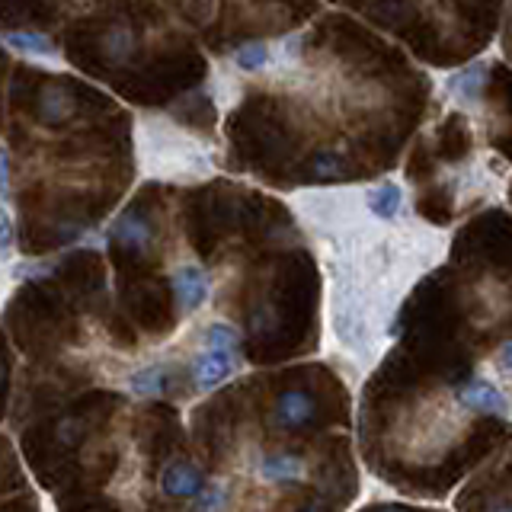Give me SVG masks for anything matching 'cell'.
<instances>
[{
    "label": "cell",
    "mask_w": 512,
    "mask_h": 512,
    "mask_svg": "<svg viewBox=\"0 0 512 512\" xmlns=\"http://www.w3.org/2000/svg\"><path fill=\"white\" fill-rule=\"evenodd\" d=\"M109 240L125 253H148L154 244V228L138 208H128L109 224Z\"/></svg>",
    "instance_id": "obj_1"
},
{
    "label": "cell",
    "mask_w": 512,
    "mask_h": 512,
    "mask_svg": "<svg viewBox=\"0 0 512 512\" xmlns=\"http://www.w3.org/2000/svg\"><path fill=\"white\" fill-rule=\"evenodd\" d=\"M208 292H212V279H208V272L202 266L183 263L173 272V295L183 314H196L208 301Z\"/></svg>",
    "instance_id": "obj_2"
},
{
    "label": "cell",
    "mask_w": 512,
    "mask_h": 512,
    "mask_svg": "<svg viewBox=\"0 0 512 512\" xmlns=\"http://www.w3.org/2000/svg\"><path fill=\"white\" fill-rule=\"evenodd\" d=\"M202 487H205V477L192 461L173 458V461H167V468L160 471V490H164L167 496H173V500L192 503L202 493Z\"/></svg>",
    "instance_id": "obj_3"
},
{
    "label": "cell",
    "mask_w": 512,
    "mask_h": 512,
    "mask_svg": "<svg viewBox=\"0 0 512 512\" xmlns=\"http://www.w3.org/2000/svg\"><path fill=\"white\" fill-rule=\"evenodd\" d=\"M74 109H77L74 93H71L68 87H64V84H58V80H48V84L39 90L36 116H39L42 125L58 128V125H64V122H71V119H74Z\"/></svg>",
    "instance_id": "obj_4"
},
{
    "label": "cell",
    "mask_w": 512,
    "mask_h": 512,
    "mask_svg": "<svg viewBox=\"0 0 512 512\" xmlns=\"http://www.w3.org/2000/svg\"><path fill=\"white\" fill-rule=\"evenodd\" d=\"M234 372V352L231 349H202L196 359H192V381H196L199 391H212L224 378H231Z\"/></svg>",
    "instance_id": "obj_5"
},
{
    "label": "cell",
    "mask_w": 512,
    "mask_h": 512,
    "mask_svg": "<svg viewBox=\"0 0 512 512\" xmlns=\"http://www.w3.org/2000/svg\"><path fill=\"white\" fill-rule=\"evenodd\" d=\"M314 416V400L308 391L301 388H288L279 394L276 407H272V423H276L282 432H295L301 429L304 423H311Z\"/></svg>",
    "instance_id": "obj_6"
},
{
    "label": "cell",
    "mask_w": 512,
    "mask_h": 512,
    "mask_svg": "<svg viewBox=\"0 0 512 512\" xmlns=\"http://www.w3.org/2000/svg\"><path fill=\"white\" fill-rule=\"evenodd\" d=\"M458 404L468 407V410H477V413H506L509 410L506 394L496 388L493 381H487V378H474L468 384H461V388H458Z\"/></svg>",
    "instance_id": "obj_7"
},
{
    "label": "cell",
    "mask_w": 512,
    "mask_h": 512,
    "mask_svg": "<svg viewBox=\"0 0 512 512\" xmlns=\"http://www.w3.org/2000/svg\"><path fill=\"white\" fill-rule=\"evenodd\" d=\"M0 42H4L10 52L16 55H26L32 61H52L58 55L55 42L42 36V32H32V29H13V32H4L0 36Z\"/></svg>",
    "instance_id": "obj_8"
},
{
    "label": "cell",
    "mask_w": 512,
    "mask_h": 512,
    "mask_svg": "<svg viewBox=\"0 0 512 512\" xmlns=\"http://www.w3.org/2000/svg\"><path fill=\"white\" fill-rule=\"evenodd\" d=\"M135 45H138L135 29L128 26V23H112L100 36V52H103V58L109 64H116V68H119V64H125V61H132Z\"/></svg>",
    "instance_id": "obj_9"
},
{
    "label": "cell",
    "mask_w": 512,
    "mask_h": 512,
    "mask_svg": "<svg viewBox=\"0 0 512 512\" xmlns=\"http://www.w3.org/2000/svg\"><path fill=\"white\" fill-rule=\"evenodd\" d=\"M304 461L298 455H263L256 461V477L266 484H288V480H301Z\"/></svg>",
    "instance_id": "obj_10"
},
{
    "label": "cell",
    "mask_w": 512,
    "mask_h": 512,
    "mask_svg": "<svg viewBox=\"0 0 512 512\" xmlns=\"http://www.w3.org/2000/svg\"><path fill=\"white\" fill-rule=\"evenodd\" d=\"M400 202H404V189H400L394 180H384L381 186L365 192V208L378 221H394L400 215Z\"/></svg>",
    "instance_id": "obj_11"
},
{
    "label": "cell",
    "mask_w": 512,
    "mask_h": 512,
    "mask_svg": "<svg viewBox=\"0 0 512 512\" xmlns=\"http://www.w3.org/2000/svg\"><path fill=\"white\" fill-rule=\"evenodd\" d=\"M170 365H144L138 372L128 375V391L135 397H160L170 388Z\"/></svg>",
    "instance_id": "obj_12"
},
{
    "label": "cell",
    "mask_w": 512,
    "mask_h": 512,
    "mask_svg": "<svg viewBox=\"0 0 512 512\" xmlns=\"http://www.w3.org/2000/svg\"><path fill=\"white\" fill-rule=\"evenodd\" d=\"M487 68L484 64H471V68L458 71L455 77H448V90H452L455 96H461V100H480V93H484V84H487Z\"/></svg>",
    "instance_id": "obj_13"
},
{
    "label": "cell",
    "mask_w": 512,
    "mask_h": 512,
    "mask_svg": "<svg viewBox=\"0 0 512 512\" xmlns=\"http://www.w3.org/2000/svg\"><path fill=\"white\" fill-rule=\"evenodd\" d=\"M269 61H272V55H269V48L263 42L240 45L234 52V64L240 71H263V68H269Z\"/></svg>",
    "instance_id": "obj_14"
},
{
    "label": "cell",
    "mask_w": 512,
    "mask_h": 512,
    "mask_svg": "<svg viewBox=\"0 0 512 512\" xmlns=\"http://www.w3.org/2000/svg\"><path fill=\"white\" fill-rule=\"evenodd\" d=\"M202 346L208 349H231L237 352L240 340H237V330L231 324H224V320H215V324H208L202 330Z\"/></svg>",
    "instance_id": "obj_15"
},
{
    "label": "cell",
    "mask_w": 512,
    "mask_h": 512,
    "mask_svg": "<svg viewBox=\"0 0 512 512\" xmlns=\"http://www.w3.org/2000/svg\"><path fill=\"white\" fill-rule=\"evenodd\" d=\"M55 260H23L13 266V279H26V282H39L45 276H52L55 272Z\"/></svg>",
    "instance_id": "obj_16"
},
{
    "label": "cell",
    "mask_w": 512,
    "mask_h": 512,
    "mask_svg": "<svg viewBox=\"0 0 512 512\" xmlns=\"http://www.w3.org/2000/svg\"><path fill=\"white\" fill-rule=\"evenodd\" d=\"M340 170H343V160L336 151H320L311 164V173L317 180H333V176H340Z\"/></svg>",
    "instance_id": "obj_17"
},
{
    "label": "cell",
    "mask_w": 512,
    "mask_h": 512,
    "mask_svg": "<svg viewBox=\"0 0 512 512\" xmlns=\"http://www.w3.org/2000/svg\"><path fill=\"white\" fill-rule=\"evenodd\" d=\"M13 253V218L7 212V202H0V263H7Z\"/></svg>",
    "instance_id": "obj_18"
},
{
    "label": "cell",
    "mask_w": 512,
    "mask_h": 512,
    "mask_svg": "<svg viewBox=\"0 0 512 512\" xmlns=\"http://www.w3.org/2000/svg\"><path fill=\"white\" fill-rule=\"evenodd\" d=\"M224 503H228V493H224L221 484H205L202 493L192 500V506H196V509H221Z\"/></svg>",
    "instance_id": "obj_19"
},
{
    "label": "cell",
    "mask_w": 512,
    "mask_h": 512,
    "mask_svg": "<svg viewBox=\"0 0 512 512\" xmlns=\"http://www.w3.org/2000/svg\"><path fill=\"white\" fill-rule=\"evenodd\" d=\"M10 151L0 144V202L10 199Z\"/></svg>",
    "instance_id": "obj_20"
},
{
    "label": "cell",
    "mask_w": 512,
    "mask_h": 512,
    "mask_svg": "<svg viewBox=\"0 0 512 512\" xmlns=\"http://www.w3.org/2000/svg\"><path fill=\"white\" fill-rule=\"evenodd\" d=\"M80 432H84V423H77V420H64V423L58 426L61 442H68V445L80 442Z\"/></svg>",
    "instance_id": "obj_21"
},
{
    "label": "cell",
    "mask_w": 512,
    "mask_h": 512,
    "mask_svg": "<svg viewBox=\"0 0 512 512\" xmlns=\"http://www.w3.org/2000/svg\"><path fill=\"white\" fill-rule=\"evenodd\" d=\"M496 365H500V372H512V340L500 349V356H496Z\"/></svg>",
    "instance_id": "obj_22"
},
{
    "label": "cell",
    "mask_w": 512,
    "mask_h": 512,
    "mask_svg": "<svg viewBox=\"0 0 512 512\" xmlns=\"http://www.w3.org/2000/svg\"><path fill=\"white\" fill-rule=\"evenodd\" d=\"M4 381H7V362L0 359V388H4Z\"/></svg>",
    "instance_id": "obj_23"
}]
</instances>
